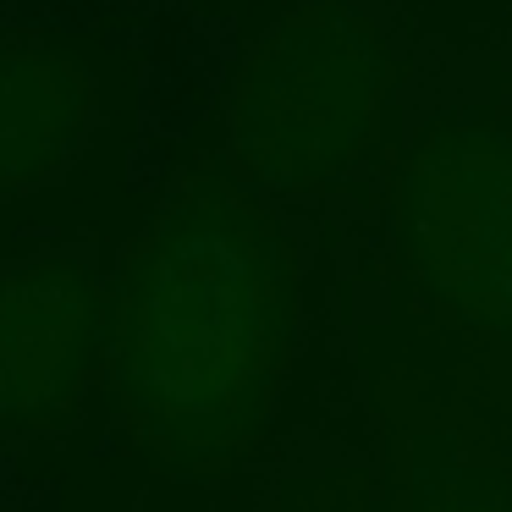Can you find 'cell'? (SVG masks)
I'll use <instances>...</instances> for the list:
<instances>
[{
	"instance_id": "1",
	"label": "cell",
	"mask_w": 512,
	"mask_h": 512,
	"mask_svg": "<svg viewBox=\"0 0 512 512\" xmlns=\"http://www.w3.org/2000/svg\"><path fill=\"white\" fill-rule=\"evenodd\" d=\"M298 358V248L215 149L182 160L111 287L105 386L122 446L215 479L265 441Z\"/></svg>"
},
{
	"instance_id": "2",
	"label": "cell",
	"mask_w": 512,
	"mask_h": 512,
	"mask_svg": "<svg viewBox=\"0 0 512 512\" xmlns=\"http://www.w3.org/2000/svg\"><path fill=\"white\" fill-rule=\"evenodd\" d=\"M397 45L358 0H298L237 61L221 160L254 193H325L380 133Z\"/></svg>"
},
{
	"instance_id": "3",
	"label": "cell",
	"mask_w": 512,
	"mask_h": 512,
	"mask_svg": "<svg viewBox=\"0 0 512 512\" xmlns=\"http://www.w3.org/2000/svg\"><path fill=\"white\" fill-rule=\"evenodd\" d=\"M397 287L430 336L512 375V111L463 105L391 166Z\"/></svg>"
},
{
	"instance_id": "4",
	"label": "cell",
	"mask_w": 512,
	"mask_h": 512,
	"mask_svg": "<svg viewBox=\"0 0 512 512\" xmlns=\"http://www.w3.org/2000/svg\"><path fill=\"white\" fill-rule=\"evenodd\" d=\"M111 353V298L72 254L0 265V435L56 430Z\"/></svg>"
},
{
	"instance_id": "5",
	"label": "cell",
	"mask_w": 512,
	"mask_h": 512,
	"mask_svg": "<svg viewBox=\"0 0 512 512\" xmlns=\"http://www.w3.org/2000/svg\"><path fill=\"white\" fill-rule=\"evenodd\" d=\"M386 512H512V452L468 391L397 364L380 375Z\"/></svg>"
},
{
	"instance_id": "6",
	"label": "cell",
	"mask_w": 512,
	"mask_h": 512,
	"mask_svg": "<svg viewBox=\"0 0 512 512\" xmlns=\"http://www.w3.org/2000/svg\"><path fill=\"white\" fill-rule=\"evenodd\" d=\"M100 122V89L39 34L0 39V199L61 182Z\"/></svg>"
},
{
	"instance_id": "7",
	"label": "cell",
	"mask_w": 512,
	"mask_h": 512,
	"mask_svg": "<svg viewBox=\"0 0 512 512\" xmlns=\"http://www.w3.org/2000/svg\"><path fill=\"white\" fill-rule=\"evenodd\" d=\"M276 512H386V479L369 474H331L292 485L276 501Z\"/></svg>"
}]
</instances>
